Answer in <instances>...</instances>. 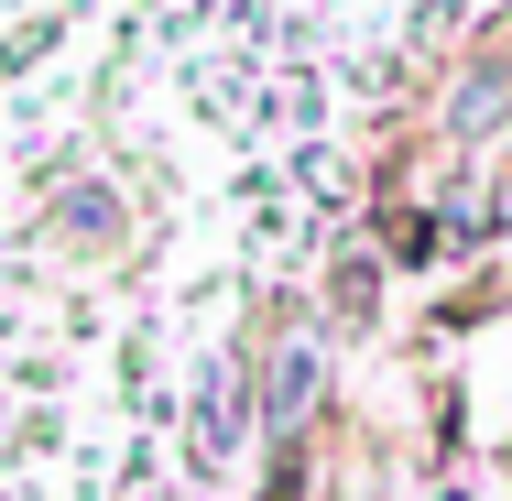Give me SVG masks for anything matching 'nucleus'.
Returning a JSON list of instances; mask_svg holds the SVG:
<instances>
[{"instance_id":"obj_1","label":"nucleus","mask_w":512,"mask_h":501,"mask_svg":"<svg viewBox=\"0 0 512 501\" xmlns=\"http://www.w3.org/2000/svg\"><path fill=\"white\" fill-rule=\"evenodd\" d=\"M458 0H0V371L240 414V305L360 197V120Z\"/></svg>"}]
</instances>
